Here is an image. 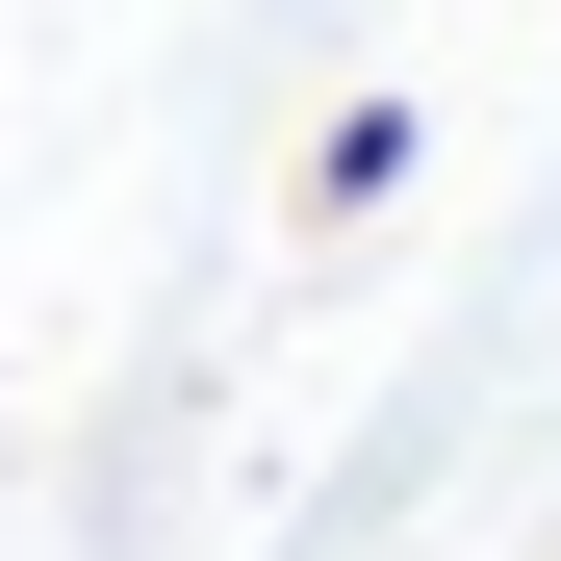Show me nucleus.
I'll return each mask as SVG.
<instances>
[{
	"label": "nucleus",
	"mask_w": 561,
	"mask_h": 561,
	"mask_svg": "<svg viewBox=\"0 0 561 561\" xmlns=\"http://www.w3.org/2000/svg\"><path fill=\"white\" fill-rule=\"evenodd\" d=\"M409 153H434V103L383 77V103H332V128H307V205H332V230H357V205H409Z\"/></svg>",
	"instance_id": "f257e3e1"
}]
</instances>
